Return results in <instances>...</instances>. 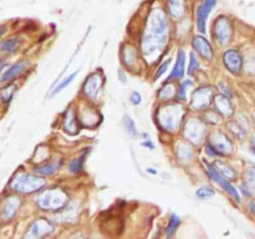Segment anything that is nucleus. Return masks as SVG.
I'll return each mask as SVG.
<instances>
[{
	"mask_svg": "<svg viewBox=\"0 0 255 239\" xmlns=\"http://www.w3.org/2000/svg\"><path fill=\"white\" fill-rule=\"evenodd\" d=\"M168 20L161 7L151 10L147 17L146 27L141 40L142 54L146 59H154L156 54L161 51L168 40Z\"/></svg>",
	"mask_w": 255,
	"mask_h": 239,
	"instance_id": "f257e3e1",
	"label": "nucleus"
},
{
	"mask_svg": "<svg viewBox=\"0 0 255 239\" xmlns=\"http://www.w3.org/2000/svg\"><path fill=\"white\" fill-rule=\"evenodd\" d=\"M184 116V110L181 105L171 104L161 107L157 112V121L162 129L167 132H176L181 126Z\"/></svg>",
	"mask_w": 255,
	"mask_h": 239,
	"instance_id": "f03ea898",
	"label": "nucleus"
},
{
	"mask_svg": "<svg viewBox=\"0 0 255 239\" xmlns=\"http://www.w3.org/2000/svg\"><path fill=\"white\" fill-rule=\"evenodd\" d=\"M36 206L42 211H62L69 203V196L61 188H51L36 197Z\"/></svg>",
	"mask_w": 255,
	"mask_h": 239,
	"instance_id": "7ed1b4c3",
	"label": "nucleus"
},
{
	"mask_svg": "<svg viewBox=\"0 0 255 239\" xmlns=\"http://www.w3.org/2000/svg\"><path fill=\"white\" fill-rule=\"evenodd\" d=\"M45 186V181L40 177L29 173H19L10 182V188L19 193H34Z\"/></svg>",
	"mask_w": 255,
	"mask_h": 239,
	"instance_id": "20e7f679",
	"label": "nucleus"
},
{
	"mask_svg": "<svg viewBox=\"0 0 255 239\" xmlns=\"http://www.w3.org/2000/svg\"><path fill=\"white\" fill-rule=\"evenodd\" d=\"M213 34L214 39L222 46L229 44L232 40V36H233V26H232L231 20L226 16L217 17V20L214 21Z\"/></svg>",
	"mask_w": 255,
	"mask_h": 239,
	"instance_id": "39448f33",
	"label": "nucleus"
},
{
	"mask_svg": "<svg viewBox=\"0 0 255 239\" xmlns=\"http://www.w3.org/2000/svg\"><path fill=\"white\" fill-rule=\"evenodd\" d=\"M102 85H104V76H102L101 72H92L85 80L84 85H82V92L90 101H96Z\"/></svg>",
	"mask_w": 255,
	"mask_h": 239,
	"instance_id": "423d86ee",
	"label": "nucleus"
},
{
	"mask_svg": "<svg viewBox=\"0 0 255 239\" xmlns=\"http://www.w3.org/2000/svg\"><path fill=\"white\" fill-rule=\"evenodd\" d=\"M204 132H206V127L203 122L198 119H192L186 123L184 136L193 144H199L203 139Z\"/></svg>",
	"mask_w": 255,
	"mask_h": 239,
	"instance_id": "0eeeda50",
	"label": "nucleus"
},
{
	"mask_svg": "<svg viewBox=\"0 0 255 239\" xmlns=\"http://www.w3.org/2000/svg\"><path fill=\"white\" fill-rule=\"evenodd\" d=\"M204 164H206L207 172H208V174H209V176H211V178L213 179V181L216 182V183H218L219 186H221L222 188L224 189V191L228 192V193L231 194L232 197H233L234 201L238 202V203H239V202H241V196H239L238 191H237V189L234 188L233 186H232L231 182H229L227 178H224V177L222 176V174L219 173L218 171H217L216 167L212 166L211 163H208V162H207V161H204Z\"/></svg>",
	"mask_w": 255,
	"mask_h": 239,
	"instance_id": "6e6552de",
	"label": "nucleus"
},
{
	"mask_svg": "<svg viewBox=\"0 0 255 239\" xmlns=\"http://www.w3.org/2000/svg\"><path fill=\"white\" fill-rule=\"evenodd\" d=\"M54 231V226L51 222L45 218H39L30 224L25 233V238H42V237L49 236Z\"/></svg>",
	"mask_w": 255,
	"mask_h": 239,
	"instance_id": "1a4fd4ad",
	"label": "nucleus"
},
{
	"mask_svg": "<svg viewBox=\"0 0 255 239\" xmlns=\"http://www.w3.org/2000/svg\"><path fill=\"white\" fill-rule=\"evenodd\" d=\"M208 143L216 149L218 156H227V154H229L233 151V144H232V142L229 141L228 137L221 131L213 132V133L209 136Z\"/></svg>",
	"mask_w": 255,
	"mask_h": 239,
	"instance_id": "9d476101",
	"label": "nucleus"
},
{
	"mask_svg": "<svg viewBox=\"0 0 255 239\" xmlns=\"http://www.w3.org/2000/svg\"><path fill=\"white\" fill-rule=\"evenodd\" d=\"M213 99V90L211 87H199L192 95L191 107L196 111L206 110Z\"/></svg>",
	"mask_w": 255,
	"mask_h": 239,
	"instance_id": "9b49d317",
	"label": "nucleus"
},
{
	"mask_svg": "<svg viewBox=\"0 0 255 239\" xmlns=\"http://www.w3.org/2000/svg\"><path fill=\"white\" fill-rule=\"evenodd\" d=\"M217 5V0H203L201 5L197 9V29L199 32L204 34L206 32V24L208 16L211 15V11L213 10V7Z\"/></svg>",
	"mask_w": 255,
	"mask_h": 239,
	"instance_id": "f8f14e48",
	"label": "nucleus"
},
{
	"mask_svg": "<svg viewBox=\"0 0 255 239\" xmlns=\"http://www.w3.org/2000/svg\"><path fill=\"white\" fill-rule=\"evenodd\" d=\"M223 64L229 72H232L233 75H238L241 72L242 66H243V60H242L241 54L237 50L231 49L224 52Z\"/></svg>",
	"mask_w": 255,
	"mask_h": 239,
	"instance_id": "ddd939ff",
	"label": "nucleus"
},
{
	"mask_svg": "<svg viewBox=\"0 0 255 239\" xmlns=\"http://www.w3.org/2000/svg\"><path fill=\"white\" fill-rule=\"evenodd\" d=\"M20 207V199L17 197H7L1 204V208H0V213L1 217L5 221H10L15 217V214L17 213V209Z\"/></svg>",
	"mask_w": 255,
	"mask_h": 239,
	"instance_id": "4468645a",
	"label": "nucleus"
},
{
	"mask_svg": "<svg viewBox=\"0 0 255 239\" xmlns=\"http://www.w3.org/2000/svg\"><path fill=\"white\" fill-rule=\"evenodd\" d=\"M192 45H193V49L204 60H208L209 61V60L213 59V49H212L211 44L203 36H194L193 40H192Z\"/></svg>",
	"mask_w": 255,
	"mask_h": 239,
	"instance_id": "2eb2a0df",
	"label": "nucleus"
},
{
	"mask_svg": "<svg viewBox=\"0 0 255 239\" xmlns=\"http://www.w3.org/2000/svg\"><path fill=\"white\" fill-rule=\"evenodd\" d=\"M27 66H29V62L24 61V60L12 64L11 66H10L9 69H7L6 71H5L4 74L0 76V84H2V82H9V81H11V80L16 79L19 75H21L22 72L26 70Z\"/></svg>",
	"mask_w": 255,
	"mask_h": 239,
	"instance_id": "dca6fc26",
	"label": "nucleus"
},
{
	"mask_svg": "<svg viewBox=\"0 0 255 239\" xmlns=\"http://www.w3.org/2000/svg\"><path fill=\"white\" fill-rule=\"evenodd\" d=\"M62 128L69 134H76L79 131V119L72 109H67L65 111L62 116Z\"/></svg>",
	"mask_w": 255,
	"mask_h": 239,
	"instance_id": "f3484780",
	"label": "nucleus"
},
{
	"mask_svg": "<svg viewBox=\"0 0 255 239\" xmlns=\"http://www.w3.org/2000/svg\"><path fill=\"white\" fill-rule=\"evenodd\" d=\"M184 67H186V52L183 50H179L177 52V60L176 64H174L173 70L171 71V75L168 76V81L172 80H179L183 77L184 75Z\"/></svg>",
	"mask_w": 255,
	"mask_h": 239,
	"instance_id": "a211bd4d",
	"label": "nucleus"
},
{
	"mask_svg": "<svg viewBox=\"0 0 255 239\" xmlns=\"http://www.w3.org/2000/svg\"><path fill=\"white\" fill-rule=\"evenodd\" d=\"M214 104H216L217 112H219V114L223 115V116L228 117L233 115L234 112L233 105H232L229 97L226 96V95L221 94L218 95V96L214 97Z\"/></svg>",
	"mask_w": 255,
	"mask_h": 239,
	"instance_id": "6ab92c4d",
	"label": "nucleus"
},
{
	"mask_svg": "<svg viewBox=\"0 0 255 239\" xmlns=\"http://www.w3.org/2000/svg\"><path fill=\"white\" fill-rule=\"evenodd\" d=\"M79 122L85 127H95L99 124V115L92 109H82L77 115Z\"/></svg>",
	"mask_w": 255,
	"mask_h": 239,
	"instance_id": "aec40b11",
	"label": "nucleus"
},
{
	"mask_svg": "<svg viewBox=\"0 0 255 239\" xmlns=\"http://www.w3.org/2000/svg\"><path fill=\"white\" fill-rule=\"evenodd\" d=\"M167 9L173 19H181L186 14V0H167Z\"/></svg>",
	"mask_w": 255,
	"mask_h": 239,
	"instance_id": "412c9836",
	"label": "nucleus"
},
{
	"mask_svg": "<svg viewBox=\"0 0 255 239\" xmlns=\"http://www.w3.org/2000/svg\"><path fill=\"white\" fill-rule=\"evenodd\" d=\"M62 159L61 158H55L54 161L47 162V163L41 164V166H37L34 168L35 173L40 174V176H51L54 174L57 169L61 167Z\"/></svg>",
	"mask_w": 255,
	"mask_h": 239,
	"instance_id": "4be33fe9",
	"label": "nucleus"
},
{
	"mask_svg": "<svg viewBox=\"0 0 255 239\" xmlns=\"http://www.w3.org/2000/svg\"><path fill=\"white\" fill-rule=\"evenodd\" d=\"M122 60H124L125 65H126L127 67H129L131 70L136 69L137 64H138V61H137L136 50L131 46H125L124 49H122Z\"/></svg>",
	"mask_w": 255,
	"mask_h": 239,
	"instance_id": "5701e85b",
	"label": "nucleus"
},
{
	"mask_svg": "<svg viewBox=\"0 0 255 239\" xmlns=\"http://www.w3.org/2000/svg\"><path fill=\"white\" fill-rule=\"evenodd\" d=\"M20 46L19 37H10L7 40H2L0 42V51L6 52V54H14Z\"/></svg>",
	"mask_w": 255,
	"mask_h": 239,
	"instance_id": "b1692460",
	"label": "nucleus"
},
{
	"mask_svg": "<svg viewBox=\"0 0 255 239\" xmlns=\"http://www.w3.org/2000/svg\"><path fill=\"white\" fill-rule=\"evenodd\" d=\"M90 152V148H86L84 152H82L81 156L76 157L75 159H72L69 164V169L71 173H80V172L84 169V164H85V158H86L87 153Z\"/></svg>",
	"mask_w": 255,
	"mask_h": 239,
	"instance_id": "393cba45",
	"label": "nucleus"
},
{
	"mask_svg": "<svg viewBox=\"0 0 255 239\" xmlns=\"http://www.w3.org/2000/svg\"><path fill=\"white\" fill-rule=\"evenodd\" d=\"M176 153H177V158H178L181 162H189L192 158H193V151H192V149L184 143L177 144Z\"/></svg>",
	"mask_w": 255,
	"mask_h": 239,
	"instance_id": "a878e982",
	"label": "nucleus"
},
{
	"mask_svg": "<svg viewBox=\"0 0 255 239\" xmlns=\"http://www.w3.org/2000/svg\"><path fill=\"white\" fill-rule=\"evenodd\" d=\"M77 74H79V70H76V71H75V72H72V74H70L69 76L65 77L64 80H61V81H60L59 84L56 85V87H55V89L51 91V94H50V97L55 96V95H57V94H60V92H61L62 90L66 89V87L69 86V85L71 84L72 81H74L75 77L77 76Z\"/></svg>",
	"mask_w": 255,
	"mask_h": 239,
	"instance_id": "bb28decb",
	"label": "nucleus"
},
{
	"mask_svg": "<svg viewBox=\"0 0 255 239\" xmlns=\"http://www.w3.org/2000/svg\"><path fill=\"white\" fill-rule=\"evenodd\" d=\"M216 169L224 177V178L228 179V181L229 179L232 181V179L237 178V172L234 171L231 166L223 163V162H218V163H216Z\"/></svg>",
	"mask_w": 255,
	"mask_h": 239,
	"instance_id": "cd10ccee",
	"label": "nucleus"
},
{
	"mask_svg": "<svg viewBox=\"0 0 255 239\" xmlns=\"http://www.w3.org/2000/svg\"><path fill=\"white\" fill-rule=\"evenodd\" d=\"M179 224H181V219H179V217L177 216V214L173 213L171 216V218H169L168 226H167V228H166V237H167V238H171V237L174 236L176 231L178 229Z\"/></svg>",
	"mask_w": 255,
	"mask_h": 239,
	"instance_id": "c85d7f7f",
	"label": "nucleus"
},
{
	"mask_svg": "<svg viewBox=\"0 0 255 239\" xmlns=\"http://www.w3.org/2000/svg\"><path fill=\"white\" fill-rule=\"evenodd\" d=\"M122 126H124V128L126 129V132L129 134V136L136 137L137 133H138V132H137L136 124H134L133 120H132L128 115H125L124 119H122Z\"/></svg>",
	"mask_w": 255,
	"mask_h": 239,
	"instance_id": "c756f323",
	"label": "nucleus"
},
{
	"mask_svg": "<svg viewBox=\"0 0 255 239\" xmlns=\"http://www.w3.org/2000/svg\"><path fill=\"white\" fill-rule=\"evenodd\" d=\"M159 99L164 100V101H168V100H172L174 96H177V92H176V87L173 86L172 84L167 85V86L162 87L161 91L158 94Z\"/></svg>",
	"mask_w": 255,
	"mask_h": 239,
	"instance_id": "7c9ffc66",
	"label": "nucleus"
},
{
	"mask_svg": "<svg viewBox=\"0 0 255 239\" xmlns=\"http://www.w3.org/2000/svg\"><path fill=\"white\" fill-rule=\"evenodd\" d=\"M244 183L253 191L255 189V167H248L244 172Z\"/></svg>",
	"mask_w": 255,
	"mask_h": 239,
	"instance_id": "2f4dec72",
	"label": "nucleus"
},
{
	"mask_svg": "<svg viewBox=\"0 0 255 239\" xmlns=\"http://www.w3.org/2000/svg\"><path fill=\"white\" fill-rule=\"evenodd\" d=\"M228 128L237 138L239 139H244L246 138V131L243 129V127L241 124H238L237 122H229L228 123Z\"/></svg>",
	"mask_w": 255,
	"mask_h": 239,
	"instance_id": "473e14b6",
	"label": "nucleus"
},
{
	"mask_svg": "<svg viewBox=\"0 0 255 239\" xmlns=\"http://www.w3.org/2000/svg\"><path fill=\"white\" fill-rule=\"evenodd\" d=\"M214 194H216V192H214V189L211 188V187H201V188H198L196 191V196L201 199L211 198Z\"/></svg>",
	"mask_w": 255,
	"mask_h": 239,
	"instance_id": "72a5a7b5",
	"label": "nucleus"
},
{
	"mask_svg": "<svg viewBox=\"0 0 255 239\" xmlns=\"http://www.w3.org/2000/svg\"><path fill=\"white\" fill-rule=\"evenodd\" d=\"M192 85V81L191 80H186L184 82H182L181 86H179V89L177 90V99L181 100V101H184L186 100V94H187V87L191 86Z\"/></svg>",
	"mask_w": 255,
	"mask_h": 239,
	"instance_id": "f704fd0d",
	"label": "nucleus"
},
{
	"mask_svg": "<svg viewBox=\"0 0 255 239\" xmlns=\"http://www.w3.org/2000/svg\"><path fill=\"white\" fill-rule=\"evenodd\" d=\"M189 57H191V60H189V66H188V75H193L194 72L197 71V70L199 69V61L198 59H197L196 55L192 52L191 55H189Z\"/></svg>",
	"mask_w": 255,
	"mask_h": 239,
	"instance_id": "c9c22d12",
	"label": "nucleus"
},
{
	"mask_svg": "<svg viewBox=\"0 0 255 239\" xmlns=\"http://www.w3.org/2000/svg\"><path fill=\"white\" fill-rule=\"evenodd\" d=\"M15 89H16V87H15L14 85H10V86L2 89L4 90V91H2V101H10V100L12 99V95H14Z\"/></svg>",
	"mask_w": 255,
	"mask_h": 239,
	"instance_id": "e433bc0d",
	"label": "nucleus"
},
{
	"mask_svg": "<svg viewBox=\"0 0 255 239\" xmlns=\"http://www.w3.org/2000/svg\"><path fill=\"white\" fill-rule=\"evenodd\" d=\"M169 65H171V60H166V61L163 62V64L161 65V66L158 67V70H157V72L156 74H154V80H158L159 77L162 76V75L164 74V72L167 71V70H168V67H169Z\"/></svg>",
	"mask_w": 255,
	"mask_h": 239,
	"instance_id": "4c0bfd02",
	"label": "nucleus"
},
{
	"mask_svg": "<svg viewBox=\"0 0 255 239\" xmlns=\"http://www.w3.org/2000/svg\"><path fill=\"white\" fill-rule=\"evenodd\" d=\"M129 101H131V104L134 105V106H138V105H141V102H142L141 94H139L138 91H132L131 96H129Z\"/></svg>",
	"mask_w": 255,
	"mask_h": 239,
	"instance_id": "58836bf2",
	"label": "nucleus"
},
{
	"mask_svg": "<svg viewBox=\"0 0 255 239\" xmlns=\"http://www.w3.org/2000/svg\"><path fill=\"white\" fill-rule=\"evenodd\" d=\"M142 146L147 147V148H149V149H154V144L151 139H146V141L142 142Z\"/></svg>",
	"mask_w": 255,
	"mask_h": 239,
	"instance_id": "ea45409f",
	"label": "nucleus"
},
{
	"mask_svg": "<svg viewBox=\"0 0 255 239\" xmlns=\"http://www.w3.org/2000/svg\"><path fill=\"white\" fill-rule=\"evenodd\" d=\"M5 66H6V61H5V60H2V59H0V72H1V70L4 69Z\"/></svg>",
	"mask_w": 255,
	"mask_h": 239,
	"instance_id": "a19ab883",
	"label": "nucleus"
},
{
	"mask_svg": "<svg viewBox=\"0 0 255 239\" xmlns=\"http://www.w3.org/2000/svg\"><path fill=\"white\" fill-rule=\"evenodd\" d=\"M147 171H148V172H151V173H153V174H156V173H157L156 171H153V168H148V169H147Z\"/></svg>",
	"mask_w": 255,
	"mask_h": 239,
	"instance_id": "79ce46f5",
	"label": "nucleus"
},
{
	"mask_svg": "<svg viewBox=\"0 0 255 239\" xmlns=\"http://www.w3.org/2000/svg\"><path fill=\"white\" fill-rule=\"evenodd\" d=\"M252 142H253V144H254V151H255V134L253 136V139H252Z\"/></svg>",
	"mask_w": 255,
	"mask_h": 239,
	"instance_id": "37998d69",
	"label": "nucleus"
},
{
	"mask_svg": "<svg viewBox=\"0 0 255 239\" xmlns=\"http://www.w3.org/2000/svg\"><path fill=\"white\" fill-rule=\"evenodd\" d=\"M254 120H255V114H254Z\"/></svg>",
	"mask_w": 255,
	"mask_h": 239,
	"instance_id": "c03bdc74",
	"label": "nucleus"
}]
</instances>
